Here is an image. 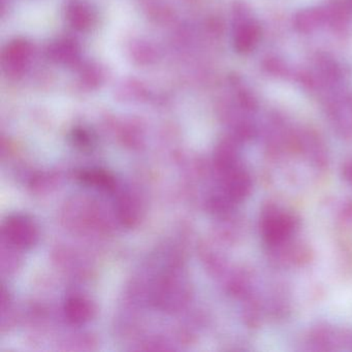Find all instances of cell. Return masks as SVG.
<instances>
[{"mask_svg": "<svg viewBox=\"0 0 352 352\" xmlns=\"http://www.w3.org/2000/svg\"><path fill=\"white\" fill-rule=\"evenodd\" d=\"M298 226L296 216L278 206H267L261 213V234L270 246H282L287 243L294 236Z\"/></svg>", "mask_w": 352, "mask_h": 352, "instance_id": "1", "label": "cell"}, {"mask_svg": "<svg viewBox=\"0 0 352 352\" xmlns=\"http://www.w3.org/2000/svg\"><path fill=\"white\" fill-rule=\"evenodd\" d=\"M3 234L12 246L30 249L38 240V230L32 218L23 214L11 215L3 223Z\"/></svg>", "mask_w": 352, "mask_h": 352, "instance_id": "2", "label": "cell"}, {"mask_svg": "<svg viewBox=\"0 0 352 352\" xmlns=\"http://www.w3.org/2000/svg\"><path fill=\"white\" fill-rule=\"evenodd\" d=\"M261 30L258 22L247 11H242L234 26V42L236 50L248 53L254 50L261 40Z\"/></svg>", "mask_w": 352, "mask_h": 352, "instance_id": "3", "label": "cell"}, {"mask_svg": "<svg viewBox=\"0 0 352 352\" xmlns=\"http://www.w3.org/2000/svg\"><path fill=\"white\" fill-rule=\"evenodd\" d=\"M327 115L336 131L352 137V96L339 94L327 102Z\"/></svg>", "mask_w": 352, "mask_h": 352, "instance_id": "4", "label": "cell"}, {"mask_svg": "<svg viewBox=\"0 0 352 352\" xmlns=\"http://www.w3.org/2000/svg\"><path fill=\"white\" fill-rule=\"evenodd\" d=\"M63 310H65V318L74 325L85 324L92 318L94 313V305L91 302L80 296L67 298Z\"/></svg>", "mask_w": 352, "mask_h": 352, "instance_id": "5", "label": "cell"}, {"mask_svg": "<svg viewBox=\"0 0 352 352\" xmlns=\"http://www.w3.org/2000/svg\"><path fill=\"white\" fill-rule=\"evenodd\" d=\"M329 23L327 9H310L300 12L296 17V26L300 32H312L322 24Z\"/></svg>", "mask_w": 352, "mask_h": 352, "instance_id": "6", "label": "cell"}, {"mask_svg": "<svg viewBox=\"0 0 352 352\" xmlns=\"http://www.w3.org/2000/svg\"><path fill=\"white\" fill-rule=\"evenodd\" d=\"M80 180L84 184L92 185L98 188L110 189L114 186V180L110 175L100 170H90L83 172L80 176Z\"/></svg>", "mask_w": 352, "mask_h": 352, "instance_id": "7", "label": "cell"}, {"mask_svg": "<svg viewBox=\"0 0 352 352\" xmlns=\"http://www.w3.org/2000/svg\"><path fill=\"white\" fill-rule=\"evenodd\" d=\"M343 177L347 182L352 185V160L346 162L343 166Z\"/></svg>", "mask_w": 352, "mask_h": 352, "instance_id": "8", "label": "cell"}]
</instances>
